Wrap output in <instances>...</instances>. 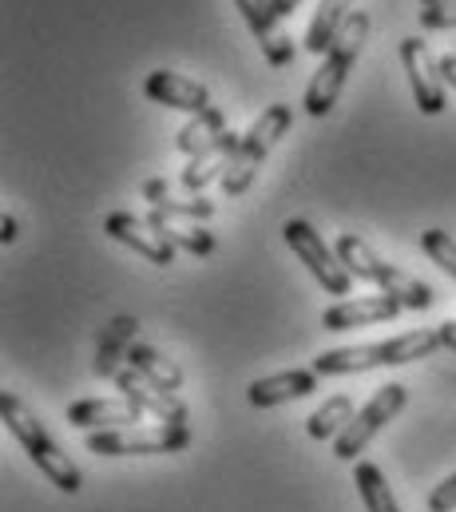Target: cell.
I'll use <instances>...</instances> for the list:
<instances>
[{"instance_id":"25","label":"cell","mask_w":456,"mask_h":512,"mask_svg":"<svg viewBox=\"0 0 456 512\" xmlns=\"http://www.w3.org/2000/svg\"><path fill=\"white\" fill-rule=\"evenodd\" d=\"M421 251L433 258V262L456 282V239L449 235V231H441V227L425 231V235H421Z\"/></svg>"},{"instance_id":"33","label":"cell","mask_w":456,"mask_h":512,"mask_svg":"<svg viewBox=\"0 0 456 512\" xmlns=\"http://www.w3.org/2000/svg\"><path fill=\"white\" fill-rule=\"evenodd\" d=\"M298 4H302V0H274V12H278V16H294Z\"/></svg>"},{"instance_id":"5","label":"cell","mask_w":456,"mask_h":512,"mask_svg":"<svg viewBox=\"0 0 456 512\" xmlns=\"http://www.w3.org/2000/svg\"><path fill=\"white\" fill-rule=\"evenodd\" d=\"M290 124H294V116H290V108H286V104H270V108L250 124V131L242 135V143H238V147H234V155H230L227 175L219 179V183H223V191H227V199H238V195H246V191H250V183H254L258 167L266 163V155L274 151V143L290 131Z\"/></svg>"},{"instance_id":"27","label":"cell","mask_w":456,"mask_h":512,"mask_svg":"<svg viewBox=\"0 0 456 512\" xmlns=\"http://www.w3.org/2000/svg\"><path fill=\"white\" fill-rule=\"evenodd\" d=\"M421 28H456V0H445V4H425L421 8Z\"/></svg>"},{"instance_id":"32","label":"cell","mask_w":456,"mask_h":512,"mask_svg":"<svg viewBox=\"0 0 456 512\" xmlns=\"http://www.w3.org/2000/svg\"><path fill=\"white\" fill-rule=\"evenodd\" d=\"M441 76L456 88V56H441Z\"/></svg>"},{"instance_id":"10","label":"cell","mask_w":456,"mask_h":512,"mask_svg":"<svg viewBox=\"0 0 456 512\" xmlns=\"http://www.w3.org/2000/svg\"><path fill=\"white\" fill-rule=\"evenodd\" d=\"M115 389H119V397H127V401H135L147 417H155L159 425H187L191 421V409L175 397V393H167V389H159L155 382H147L139 370H131V366H123L119 374H115Z\"/></svg>"},{"instance_id":"28","label":"cell","mask_w":456,"mask_h":512,"mask_svg":"<svg viewBox=\"0 0 456 512\" xmlns=\"http://www.w3.org/2000/svg\"><path fill=\"white\" fill-rule=\"evenodd\" d=\"M429 512H456V473L429 493Z\"/></svg>"},{"instance_id":"15","label":"cell","mask_w":456,"mask_h":512,"mask_svg":"<svg viewBox=\"0 0 456 512\" xmlns=\"http://www.w3.org/2000/svg\"><path fill=\"white\" fill-rule=\"evenodd\" d=\"M405 306L389 294H365V298H342L322 314L326 330H353V326H373V322H393Z\"/></svg>"},{"instance_id":"20","label":"cell","mask_w":456,"mask_h":512,"mask_svg":"<svg viewBox=\"0 0 456 512\" xmlns=\"http://www.w3.org/2000/svg\"><path fill=\"white\" fill-rule=\"evenodd\" d=\"M147 223L175 247V251H187V255H195V258H207V255H215V235L211 231H203V227H179L175 219H167L163 211H155L151 207V215H147Z\"/></svg>"},{"instance_id":"24","label":"cell","mask_w":456,"mask_h":512,"mask_svg":"<svg viewBox=\"0 0 456 512\" xmlns=\"http://www.w3.org/2000/svg\"><path fill=\"white\" fill-rule=\"evenodd\" d=\"M227 131V116H223V108H207V112H199V116H191V124L179 131V151L183 155H195V151H203L215 135H223Z\"/></svg>"},{"instance_id":"7","label":"cell","mask_w":456,"mask_h":512,"mask_svg":"<svg viewBox=\"0 0 456 512\" xmlns=\"http://www.w3.org/2000/svg\"><path fill=\"white\" fill-rule=\"evenodd\" d=\"M405 401H409V389H405V385H397V382L381 385V389L353 413V421L345 425L342 437L334 441V457L345 461V465L357 461V457L365 453V445H369V441H373V437H377V433L405 409Z\"/></svg>"},{"instance_id":"26","label":"cell","mask_w":456,"mask_h":512,"mask_svg":"<svg viewBox=\"0 0 456 512\" xmlns=\"http://www.w3.org/2000/svg\"><path fill=\"white\" fill-rule=\"evenodd\" d=\"M155 211H163L167 219H195V223H207V219H215V203L211 199H203V195H195V199H163Z\"/></svg>"},{"instance_id":"23","label":"cell","mask_w":456,"mask_h":512,"mask_svg":"<svg viewBox=\"0 0 456 512\" xmlns=\"http://www.w3.org/2000/svg\"><path fill=\"white\" fill-rule=\"evenodd\" d=\"M353 485H357V497H361L365 512H401L397 509L393 489H389V481H385V473H381L373 461H357Z\"/></svg>"},{"instance_id":"29","label":"cell","mask_w":456,"mask_h":512,"mask_svg":"<svg viewBox=\"0 0 456 512\" xmlns=\"http://www.w3.org/2000/svg\"><path fill=\"white\" fill-rule=\"evenodd\" d=\"M167 195H171V191H167V179H147V183H143V199H147L151 207H159Z\"/></svg>"},{"instance_id":"8","label":"cell","mask_w":456,"mask_h":512,"mask_svg":"<svg viewBox=\"0 0 456 512\" xmlns=\"http://www.w3.org/2000/svg\"><path fill=\"white\" fill-rule=\"evenodd\" d=\"M282 235H286L290 251L298 255V262L322 282L326 294H338V298H342V294L353 290V274L345 270V262L338 258V251H330L326 239H322L306 219H286V223H282Z\"/></svg>"},{"instance_id":"22","label":"cell","mask_w":456,"mask_h":512,"mask_svg":"<svg viewBox=\"0 0 456 512\" xmlns=\"http://www.w3.org/2000/svg\"><path fill=\"white\" fill-rule=\"evenodd\" d=\"M353 401L345 397V393H334V397H326L310 417H306V433L314 437V441H338L345 433V425L353 421Z\"/></svg>"},{"instance_id":"12","label":"cell","mask_w":456,"mask_h":512,"mask_svg":"<svg viewBox=\"0 0 456 512\" xmlns=\"http://www.w3.org/2000/svg\"><path fill=\"white\" fill-rule=\"evenodd\" d=\"M104 231L112 235L115 243L131 247L135 255H143L147 262H155V266H171V262H175V247H171L147 219H139V215H131V211H112V215L104 219Z\"/></svg>"},{"instance_id":"3","label":"cell","mask_w":456,"mask_h":512,"mask_svg":"<svg viewBox=\"0 0 456 512\" xmlns=\"http://www.w3.org/2000/svg\"><path fill=\"white\" fill-rule=\"evenodd\" d=\"M334 251H338V258H342L345 270H349L353 278L373 282L381 294L397 298L405 310H429V306H433V286H429V282H421L417 274H409V270H401V266L385 262V258L365 243V239H357V235H342Z\"/></svg>"},{"instance_id":"17","label":"cell","mask_w":456,"mask_h":512,"mask_svg":"<svg viewBox=\"0 0 456 512\" xmlns=\"http://www.w3.org/2000/svg\"><path fill=\"white\" fill-rule=\"evenodd\" d=\"M318 389V374L314 370H286V374H270V378H258L246 389V401L254 409H274V405H286V401H302Z\"/></svg>"},{"instance_id":"4","label":"cell","mask_w":456,"mask_h":512,"mask_svg":"<svg viewBox=\"0 0 456 512\" xmlns=\"http://www.w3.org/2000/svg\"><path fill=\"white\" fill-rule=\"evenodd\" d=\"M365 40H369V12H353V16L345 20V28L338 32V40L330 44V52L322 56V68L314 72L310 88H306V112H310L314 120H322V116L334 112V104H338V96H342L345 80H349V72H353V64H357Z\"/></svg>"},{"instance_id":"11","label":"cell","mask_w":456,"mask_h":512,"mask_svg":"<svg viewBox=\"0 0 456 512\" xmlns=\"http://www.w3.org/2000/svg\"><path fill=\"white\" fill-rule=\"evenodd\" d=\"M234 8L242 12V20L254 32L266 60L274 68H290L294 64V40L282 32V16L274 12V0H234Z\"/></svg>"},{"instance_id":"1","label":"cell","mask_w":456,"mask_h":512,"mask_svg":"<svg viewBox=\"0 0 456 512\" xmlns=\"http://www.w3.org/2000/svg\"><path fill=\"white\" fill-rule=\"evenodd\" d=\"M0 421H4V429L16 437V445L28 453V461L60 489V493H68V497H76L80 489H84V473H80V465L52 441V433L40 425V417L16 397V393H0Z\"/></svg>"},{"instance_id":"34","label":"cell","mask_w":456,"mask_h":512,"mask_svg":"<svg viewBox=\"0 0 456 512\" xmlns=\"http://www.w3.org/2000/svg\"><path fill=\"white\" fill-rule=\"evenodd\" d=\"M421 4H445V0H421Z\"/></svg>"},{"instance_id":"16","label":"cell","mask_w":456,"mask_h":512,"mask_svg":"<svg viewBox=\"0 0 456 512\" xmlns=\"http://www.w3.org/2000/svg\"><path fill=\"white\" fill-rule=\"evenodd\" d=\"M242 143V135L238 131H223V135H215L203 151H195L191 159H187V167H183V175H179V183L191 191V195H199L211 179H223L230 167V155H234V147Z\"/></svg>"},{"instance_id":"14","label":"cell","mask_w":456,"mask_h":512,"mask_svg":"<svg viewBox=\"0 0 456 512\" xmlns=\"http://www.w3.org/2000/svg\"><path fill=\"white\" fill-rule=\"evenodd\" d=\"M143 92H147L151 104H163V108H175V112H191V116L215 108L207 84L187 80V76H179V72H151V76L143 80Z\"/></svg>"},{"instance_id":"21","label":"cell","mask_w":456,"mask_h":512,"mask_svg":"<svg viewBox=\"0 0 456 512\" xmlns=\"http://www.w3.org/2000/svg\"><path fill=\"white\" fill-rule=\"evenodd\" d=\"M127 366L139 370L147 382H155L159 389H167V393H179V389H183V370H179L171 358H163L159 350L143 346V342H135V346L127 350Z\"/></svg>"},{"instance_id":"13","label":"cell","mask_w":456,"mask_h":512,"mask_svg":"<svg viewBox=\"0 0 456 512\" xmlns=\"http://www.w3.org/2000/svg\"><path fill=\"white\" fill-rule=\"evenodd\" d=\"M147 413L127 401V397H84L76 405H68V425L84 429V433H100V429H127L135 421H143Z\"/></svg>"},{"instance_id":"9","label":"cell","mask_w":456,"mask_h":512,"mask_svg":"<svg viewBox=\"0 0 456 512\" xmlns=\"http://www.w3.org/2000/svg\"><path fill=\"white\" fill-rule=\"evenodd\" d=\"M401 64H405V76H409V88H413L417 108L425 116H441L449 108L445 76H441V60L429 52V44L421 36H405L401 40Z\"/></svg>"},{"instance_id":"31","label":"cell","mask_w":456,"mask_h":512,"mask_svg":"<svg viewBox=\"0 0 456 512\" xmlns=\"http://www.w3.org/2000/svg\"><path fill=\"white\" fill-rule=\"evenodd\" d=\"M12 239H16V219L4 215V219H0V243H12Z\"/></svg>"},{"instance_id":"19","label":"cell","mask_w":456,"mask_h":512,"mask_svg":"<svg viewBox=\"0 0 456 512\" xmlns=\"http://www.w3.org/2000/svg\"><path fill=\"white\" fill-rule=\"evenodd\" d=\"M349 16H353V0H322L314 20H310V32H306V52L326 56Z\"/></svg>"},{"instance_id":"6","label":"cell","mask_w":456,"mask_h":512,"mask_svg":"<svg viewBox=\"0 0 456 512\" xmlns=\"http://www.w3.org/2000/svg\"><path fill=\"white\" fill-rule=\"evenodd\" d=\"M195 437H191V425H155V429H139V425H127V429H100V433H88V449L96 457H155V453H179L187 449Z\"/></svg>"},{"instance_id":"30","label":"cell","mask_w":456,"mask_h":512,"mask_svg":"<svg viewBox=\"0 0 456 512\" xmlns=\"http://www.w3.org/2000/svg\"><path fill=\"white\" fill-rule=\"evenodd\" d=\"M437 334H441V342L456 354V322H441V326H437Z\"/></svg>"},{"instance_id":"2","label":"cell","mask_w":456,"mask_h":512,"mask_svg":"<svg viewBox=\"0 0 456 512\" xmlns=\"http://www.w3.org/2000/svg\"><path fill=\"white\" fill-rule=\"evenodd\" d=\"M437 330H409L389 342H369V346H342V350H322L314 358L318 378H345V374H365V370H385V366H409L421 358H433L441 350Z\"/></svg>"},{"instance_id":"18","label":"cell","mask_w":456,"mask_h":512,"mask_svg":"<svg viewBox=\"0 0 456 512\" xmlns=\"http://www.w3.org/2000/svg\"><path fill=\"white\" fill-rule=\"evenodd\" d=\"M135 318H115L112 326L104 330V338H100V350H96V374L100 378H112L127 366V350L135 346Z\"/></svg>"}]
</instances>
